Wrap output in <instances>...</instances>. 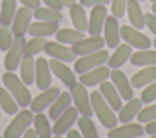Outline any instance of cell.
I'll return each instance as SVG.
<instances>
[{
	"mask_svg": "<svg viewBox=\"0 0 156 138\" xmlns=\"http://www.w3.org/2000/svg\"><path fill=\"white\" fill-rule=\"evenodd\" d=\"M69 93L72 96V100L76 105V109L82 116H88L91 117L94 115L91 104H90V95L88 94V90L84 84L80 82H74L69 87Z\"/></svg>",
	"mask_w": 156,
	"mask_h": 138,
	"instance_id": "4",
	"label": "cell"
},
{
	"mask_svg": "<svg viewBox=\"0 0 156 138\" xmlns=\"http://www.w3.org/2000/svg\"><path fill=\"white\" fill-rule=\"evenodd\" d=\"M60 95V89L57 87H49L45 90H41L34 99H32L29 106L30 110L35 114L43 112L45 109H48Z\"/></svg>",
	"mask_w": 156,
	"mask_h": 138,
	"instance_id": "9",
	"label": "cell"
},
{
	"mask_svg": "<svg viewBox=\"0 0 156 138\" xmlns=\"http://www.w3.org/2000/svg\"><path fill=\"white\" fill-rule=\"evenodd\" d=\"M107 17V9L105 5L94 6L90 11L88 21V33L90 35H100L104 31V24Z\"/></svg>",
	"mask_w": 156,
	"mask_h": 138,
	"instance_id": "13",
	"label": "cell"
},
{
	"mask_svg": "<svg viewBox=\"0 0 156 138\" xmlns=\"http://www.w3.org/2000/svg\"><path fill=\"white\" fill-rule=\"evenodd\" d=\"M127 13H128V20H129L132 27H134L136 29H143L145 27L144 13H143V10H141L138 0H128L127 1Z\"/></svg>",
	"mask_w": 156,
	"mask_h": 138,
	"instance_id": "25",
	"label": "cell"
},
{
	"mask_svg": "<svg viewBox=\"0 0 156 138\" xmlns=\"http://www.w3.org/2000/svg\"><path fill=\"white\" fill-rule=\"evenodd\" d=\"M0 117H1V112H0Z\"/></svg>",
	"mask_w": 156,
	"mask_h": 138,
	"instance_id": "56",
	"label": "cell"
},
{
	"mask_svg": "<svg viewBox=\"0 0 156 138\" xmlns=\"http://www.w3.org/2000/svg\"><path fill=\"white\" fill-rule=\"evenodd\" d=\"M104 39H105V44L110 49H116L119 45V40H121L119 24H118V20L112 15L106 17L104 24Z\"/></svg>",
	"mask_w": 156,
	"mask_h": 138,
	"instance_id": "15",
	"label": "cell"
},
{
	"mask_svg": "<svg viewBox=\"0 0 156 138\" xmlns=\"http://www.w3.org/2000/svg\"><path fill=\"white\" fill-rule=\"evenodd\" d=\"M55 38L58 43L61 44H74L78 40L85 38L84 32L77 31V29H71V28H60L56 33H55Z\"/></svg>",
	"mask_w": 156,
	"mask_h": 138,
	"instance_id": "31",
	"label": "cell"
},
{
	"mask_svg": "<svg viewBox=\"0 0 156 138\" xmlns=\"http://www.w3.org/2000/svg\"><path fill=\"white\" fill-rule=\"evenodd\" d=\"M111 0H79V4L84 7H94L98 5H107Z\"/></svg>",
	"mask_w": 156,
	"mask_h": 138,
	"instance_id": "42",
	"label": "cell"
},
{
	"mask_svg": "<svg viewBox=\"0 0 156 138\" xmlns=\"http://www.w3.org/2000/svg\"><path fill=\"white\" fill-rule=\"evenodd\" d=\"M0 138H2V137H0Z\"/></svg>",
	"mask_w": 156,
	"mask_h": 138,
	"instance_id": "57",
	"label": "cell"
},
{
	"mask_svg": "<svg viewBox=\"0 0 156 138\" xmlns=\"http://www.w3.org/2000/svg\"><path fill=\"white\" fill-rule=\"evenodd\" d=\"M52 138H62V136H55V137H52Z\"/></svg>",
	"mask_w": 156,
	"mask_h": 138,
	"instance_id": "52",
	"label": "cell"
},
{
	"mask_svg": "<svg viewBox=\"0 0 156 138\" xmlns=\"http://www.w3.org/2000/svg\"><path fill=\"white\" fill-rule=\"evenodd\" d=\"M17 0H1V17H2V23H11L15 13L17 11Z\"/></svg>",
	"mask_w": 156,
	"mask_h": 138,
	"instance_id": "37",
	"label": "cell"
},
{
	"mask_svg": "<svg viewBox=\"0 0 156 138\" xmlns=\"http://www.w3.org/2000/svg\"><path fill=\"white\" fill-rule=\"evenodd\" d=\"M1 23H2V17H1V12H0V26H1Z\"/></svg>",
	"mask_w": 156,
	"mask_h": 138,
	"instance_id": "51",
	"label": "cell"
},
{
	"mask_svg": "<svg viewBox=\"0 0 156 138\" xmlns=\"http://www.w3.org/2000/svg\"><path fill=\"white\" fill-rule=\"evenodd\" d=\"M58 23L46 22V21H35L29 24L27 33L32 37H49L54 35L58 31Z\"/></svg>",
	"mask_w": 156,
	"mask_h": 138,
	"instance_id": "24",
	"label": "cell"
},
{
	"mask_svg": "<svg viewBox=\"0 0 156 138\" xmlns=\"http://www.w3.org/2000/svg\"><path fill=\"white\" fill-rule=\"evenodd\" d=\"M49 67L51 70V72L66 85V87H71L74 82H76V76L72 72V70L63 62L56 59H51L49 61Z\"/></svg>",
	"mask_w": 156,
	"mask_h": 138,
	"instance_id": "19",
	"label": "cell"
},
{
	"mask_svg": "<svg viewBox=\"0 0 156 138\" xmlns=\"http://www.w3.org/2000/svg\"><path fill=\"white\" fill-rule=\"evenodd\" d=\"M136 120L139 123H147L156 120V104L141 107V110L136 115Z\"/></svg>",
	"mask_w": 156,
	"mask_h": 138,
	"instance_id": "38",
	"label": "cell"
},
{
	"mask_svg": "<svg viewBox=\"0 0 156 138\" xmlns=\"http://www.w3.org/2000/svg\"><path fill=\"white\" fill-rule=\"evenodd\" d=\"M21 79L26 85H32L35 78V60L30 55H23L20 64Z\"/></svg>",
	"mask_w": 156,
	"mask_h": 138,
	"instance_id": "27",
	"label": "cell"
},
{
	"mask_svg": "<svg viewBox=\"0 0 156 138\" xmlns=\"http://www.w3.org/2000/svg\"><path fill=\"white\" fill-rule=\"evenodd\" d=\"M40 1H43L48 7H51V9L58 10V11H61L63 9L62 0H40Z\"/></svg>",
	"mask_w": 156,
	"mask_h": 138,
	"instance_id": "43",
	"label": "cell"
},
{
	"mask_svg": "<svg viewBox=\"0 0 156 138\" xmlns=\"http://www.w3.org/2000/svg\"><path fill=\"white\" fill-rule=\"evenodd\" d=\"M140 99L143 104H151L154 100H156V81L147 84V87L141 92Z\"/></svg>",
	"mask_w": 156,
	"mask_h": 138,
	"instance_id": "39",
	"label": "cell"
},
{
	"mask_svg": "<svg viewBox=\"0 0 156 138\" xmlns=\"http://www.w3.org/2000/svg\"><path fill=\"white\" fill-rule=\"evenodd\" d=\"M133 54L132 46L127 43L124 44H119L116 50L113 51V54L108 57L107 60V66L110 68H119L121 66H123L130 57V55Z\"/></svg>",
	"mask_w": 156,
	"mask_h": 138,
	"instance_id": "22",
	"label": "cell"
},
{
	"mask_svg": "<svg viewBox=\"0 0 156 138\" xmlns=\"http://www.w3.org/2000/svg\"><path fill=\"white\" fill-rule=\"evenodd\" d=\"M119 33H121V38L132 48L144 50L151 46V40L149 39V37H146L144 33H141L139 29L132 26L123 24L122 27H119Z\"/></svg>",
	"mask_w": 156,
	"mask_h": 138,
	"instance_id": "7",
	"label": "cell"
},
{
	"mask_svg": "<svg viewBox=\"0 0 156 138\" xmlns=\"http://www.w3.org/2000/svg\"><path fill=\"white\" fill-rule=\"evenodd\" d=\"M0 109L7 115H16L18 112V104L6 88L0 87Z\"/></svg>",
	"mask_w": 156,
	"mask_h": 138,
	"instance_id": "33",
	"label": "cell"
},
{
	"mask_svg": "<svg viewBox=\"0 0 156 138\" xmlns=\"http://www.w3.org/2000/svg\"><path fill=\"white\" fill-rule=\"evenodd\" d=\"M32 17H33V12H32V9L29 7L22 6L16 11L15 17L12 20V24H11L15 37H24L30 24Z\"/></svg>",
	"mask_w": 156,
	"mask_h": 138,
	"instance_id": "12",
	"label": "cell"
},
{
	"mask_svg": "<svg viewBox=\"0 0 156 138\" xmlns=\"http://www.w3.org/2000/svg\"><path fill=\"white\" fill-rule=\"evenodd\" d=\"M34 82L37 88L40 90H45L51 85V70L49 67V62L45 57H39L35 60V78Z\"/></svg>",
	"mask_w": 156,
	"mask_h": 138,
	"instance_id": "16",
	"label": "cell"
},
{
	"mask_svg": "<svg viewBox=\"0 0 156 138\" xmlns=\"http://www.w3.org/2000/svg\"><path fill=\"white\" fill-rule=\"evenodd\" d=\"M144 131H145L146 134H150V136L156 134V120H154L151 122H147L145 128H144Z\"/></svg>",
	"mask_w": 156,
	"mask_h": 138,
	"instance_id": "45",
	"label": "cell"
},
{
	"mask_svg": "<svg viewBox=\"0 0 156 138\" xmlns=\"http://www.w3.org/2000/svg\"><path fill=\"white\" fill-rule=\"evenodd\" d=\"M144 20H145V26L149 28V31L156 35V16L151 12L144 13Z\"/></svg>",
	"mask_w": 156,
	"mask_h": 138,
	"instance_id": "41",
	"label": "cell"
},
{
	"mask_svg": "<svg viewBox=\"0 0 156 138\" xmlns=\"http://www.w3.org/2000/svg\"><path fill=\"white\" fill-rule=\"evenodd\" d=\"M76 2H77V0H62L63 6H66V7H69V6H72L73 4H76Z\"/></svg>",
	"mask_w": 156,
	"mask_h": 138,
	"instance_id": "48",
	"label": "cell"
},
{
	"mask_svg": "<svg viewBox=\"0 0 156 138\" xmlns=\"http://www.w3.org/2000/svg\"><path fill=\"white\" fill-rule=\"evenodd\" d=\"M89 95H90V104H91L93 112L98 117L100 123L108 129L116 127L118 122L117 116L115 115V111L111 109V106L102 98L101 93L98 90H93Z\"/></svg>",
	"mask_w": 156,
	"mask_h": 138,
	"instance_id": "2",
	"label": "cell"
},
{
	"mask_svg": "<svg viewBox=\"0 0 156 138\" xmlns=\"http://www.w3.org/2000/svg\"><path fill=\"white\" fill-rule=\"evenodd\" d=\"M33 111L23 109L22 111L17 112L13 120L10 122V125L5 128L2 138H20L23 136V133L29 128V126L33 123Z\"/></svg>",
	"mask_w": 156,
	"mask_h": 138,
	"instance_id": "3",
	"label": "cell"
},
{
	"mask_svg": "<svg viewBox=\"0 0 156 138\" xmlns=\"http://www.w3.org/2000/svg\"><path fill=\"white\" fill-rule=\"evenodd\" d=\"M33 17L38 21H46V22H56L60 23L63 20V15L61 11L51 9V7H37L33 11Z\"/></svg>",
	"mask_w": 156,
	"mask_h": 138,
	"instance_id": "30",
	"label": "cell"
},
{
	"mask_svg": "<svg viewBox=\"0 0 156 138\" xmlns=\"http://www.w3.org/2000/svg\"><path fill=\"white\" fill-rule=\"evenodd\" d=\"M128 0H111V12L116 18H122L127 11Z\"/></svg>",
	"mask_w": 156,
	"mask_h": 138,
	"instance_id": "40",
	"label": "cell"
},
{
	"mask_svg": "<svg viewBox=\"0 0 156 138\" xmlns=\"http://www.w3.org/2000/svg\"><path fill=\"white\" fill-rule=\"evenodd\" d=\"M2 83L21 107L29 106L32 101V94L28 87L23 83V81L17 74H15L11 71H6L2 74Z\"/></svg>",
	"mask_w": 156,
	"mask_h": 138,
	"instance_id": "1",
	"label": "cell"
},
{
	"mask_svg": "<svg viewBox=\"0 0 156 138\" xmlns=\"http://www.w3.org/2000/svg\"><path fill=\"white\" fill-rule=\"evenodd\" d=\"M105 46V39L100 35H90L88 38H83L78 40L77 43L72 44V50L78 56H83L87 54H91L94 51H98Z\"/></svg>",
	"mask_w": 156,
	"mask_h": 138,
	"instance_id": "11",
	"label": "cell"
},
{
	"mask_svg": "<svg viewBox=\"0 0 156 138\" xmlns=\"http://www.w3.org/2000/svg\"><path fill=\"white\" fill-rule=\"evenodd\" d=\"M69 16H71V21L74 29L84 33L88 31V18H87L84 6L77 2L73 4L72 6H69Z\"/></svg>",
	"mask_w": 156,
	"mask_h": 138,
	"instance_id": "26",
	"label": "cell"
},
{
	"mask_svg": "<svg viewBox=\"0 0 156 138\" xmlns=\"http://www.w3.org/2000/svg\"><path fill=\"white\" fill-rule=\"evenodd\" d=\"M110 78L112 81V84L115 85V88L119 93L122 100L128 101V100L134 98L133 87H132L130 81L127 78L124 72H122L119 68H112V71L110 72Z\"/></svg>",
	"mask_w": 156,
	"mask_h": 138,
	"instance_id": "8",
	"label": "cell"
},
{
	"mask_svg": "<svg viewBox=\"0 0 156 138\" xmlns=\"http://www.w3.org/2000/svg\"><path fill=\"white\" fill-rule=\"evenodd\" d=\"M138 1H144V0H138Z\"/></svg>",
	"mask_w": 156,
	"mask_h": 138,
	"instance_id": "55",
	"label": "cell"
},
{
	"mask_svg": "<svg viewBox=\"0 0 156 138\" xmlns=\"http://www.w3.org/2000/svg\"><path fill=\"white\" fill-rule=\"evenodd\" d=\"M110 57V54L107 50L100 49L98 51H94L91 54H87L83 55L82 57H79L76 62H74V71L78 74H82L84 72H88L95 67H99L101 65H104L105 62H107Z\"/></svg>",
	"mask_w": 156,
	"mask_h": 138,
	"instance_id": "5",
	"label": "cell"
},
{
	"mask_svg": "<svg viewBox=\"0 0 156 138\" xmlns=\"http://www.w3.org/2000/svg\"><path fill=\"white\" fill-rule=\"evenodd\" d=\"M151 10H152V13L156 16V1L152 2V5H151Z\"/></svg>",
	"mask_w": 156,
	"mask_h": 138,
	"instance_id": "49",
	"label": "cell"
},
{
	"mask_svg": "<svg viewBox=\"0 0 156 138\" xmlns=\"http://www.w3.org/2000/svg\"><path fill=\"white\" fill-rule=\"evenodd\" d=\"M99 92L101 93L102 98L106 100V103L111 106V109L113 111L121 110V107L123 106L122 98H121L119 93L117 92V89L115 88V85L112 84V82H107V81L101 82L99 85Z\"/></svg>",
	"mask_w": 156,
	"mask_h": 138,
	"instance_id": "20",
	"label": "cell"
},
{
	"mask_svg": "<svg viewBox=\"0 0 156 138\" xmlns=\"http://www.w3.org/2000/svg\"><path fill=\"white\" fill-rule=\"evenodd\" d=\"M33 125L38 138H51L52 128L50 127L49 120L44 114L38 112L33 118Z\"/></svg>",
	"mask_w": 156,
	"mask_h": 138,
	"instance_id": "32",
	"label": "cell"
},
{
	"mask_svg": "<svg viewBox=\"0 0 156 138\" xmlns=\"http://www.w3.org/2000/svg\"><path fill=\"white\" fill-rule=\"evenodd\" d=\"M24 45H26L24 37H15L13 38V42L4 59V66H5L6 71L13 72L18 68L21 60L24 55Z\"/></svg>",
	"mask_w": 156,
	"mask_h": 138,
	"instance_id": "6",
	"label": "cell"
},
{
	"mask_svg": "<svg viewBox=\"0 0 156 138\" xmlns=\"http://www.w3.org/2000/svg\"><path fill=\"white\" fill-rule=\"evenodd\" d=\"M150 138H156V134H154V136H151Z\"/></svg>",
	"mask_w": 156,
	"mask_h": 138,
	"instance_id": "53",
	"label": "cell"
},
{
	"mask_svg": "<svg viewBox=\"0 0 156 138\" xmlns=\"http://www.w3.org/2000/svg\"><path fill=\"white\" fill-rule=\"evenodd\" d=\"M150 1H152V2H155V1H156V0H150Z\"/></svg>",
	"mask_w": 156,
	"mask_h": 138,
	"instance_id": "54",
	"label": "cell"
},
{
	"mask_svg": "<svg viewBox=\"0 0 156 138\" xmlns=\"http://www.w3.org/2000/svg\"><path fill=\"white\" fill-rule=\"evenodd\" d=\"M13 31L11 23H1L0 26V51H7L13 42Z\"/></svg>",
	"mask_w": 156,
	"mask_h": 138,
	"instance_id": "36",
	"label": "cell"
},
{
	"mask_svg": "<svg viewBox=\"0 0 156 138\" xmlns=\"http://www.w3.org/2000/svg\"><path fill=\"white\" fill-rule=\"evenodd\" d=\"M141 107H143L141 99L140 98H133V99L128 100L126 105H123L121 107V110L118 111L117 120L121 123H129L136 117V115L139 114Z\"/></svg>",
	"mask_w": 156,
	"mask_h": 138,
	"instance_id": "21",
	"label": "cell"
},
{
	"mask_svg": "<svg viewBox=\"0 0 156 138\" xmlns=\"http://www.w3.org/2000/svg\"><path fill=\"white\" fill-rule=\"evenodd\" d=\"M22 137H23V138H38V136H37L34 128H28V129L23 133Z\"/></svg>",
	"mask_w": 156,
	"mask_h": 138,
	"instance_id": "46",
	"label": "cell"
},
{
	"mask_svg": "<svg viewBox=\"0 0 156 138\" xmlns=\"http://www.w3.org/2000/svg\"><path fill=\"white\" fill-rule=\"evenodd\" d=\"M23 6H26V7H29V9H32V10H34V9H37V7H39L40 6V0H18Z\"/></svg>",
	"mask_w": 156,
	"mask_h": 138,
	"instance_id": "44",
	"label": "cell"
},
{
	"mask_svg": "<svg viewBox=\"0 0 156 138\" xmlns=\"http://www.w3.org/2000/svg\"><path fill=\"white\" fill-rule=\"evenodd\" d=\"M78 127L80 129V134L83 138H99L96 126L94 121L88 116H80L77 118Z\"/></svg>",
	"mask_w": 156,
	"mask_h": 138,
	"instance_id": "34",
	"label": "cell"
},
{
	"mask_svg": "<svg viewBox=\"0 0 156 138\" xmlns=\"http://www.w3.org/2000/svg\"><path fill=\"white\" fill-rule=\"evenodd\" d=\"M133 66H156V50H138L133 53L129 57Z\"/></svg>",
	"mask_w": 156,
	"mask_h": 138,
	"instance_id": "29",
	"label": "cell"
},
{
	"mask_svg": "<svg viewBox=\"0 0 156 138\" xmlns=\"http://www.w3.org/2000/svg\"><path fill=\"white\" fill-rule=\"evenodd\" d=\"M145 131L144 127L139 123H123L119 127H113L108 131L107 137L108 138H139L144 136Z\"/></svg>",
	"mask_w": 156,
	"mask_h": 138,
	"instance_id": "17",
	"label": "cell"
},
{
	"mask_svg": "<svg viewBox=\"0 0 156 138\" xmlns=\"http://www.w3.org/2000/svg\"><path fill=\"white\" fill-rule=\"evenodd\" d=\"M133 88H143L156 81V66H146L145 68L135 72L129 79Z\"/></svg>",
	"mask_w": 156,
	"mask_h": 138,
	"instance_id": "23",
	"label": "cell"
},
{
	"mask_svg": "<svg viewBox=\"0 0 156 138\" xmlns=\"http://www.w3.org/2000/svg\"><path fill=\"white\" fill-rule=\"evenodd\" d=\"M152 44H154V46H155V48H156V38H155V39H154V42H152Z\"/></svg>",
	"mask_w": 156,
	"mask_h": 138,
	"instance_id": "50",
	"label": "cell"
},
{
	"mask_svg": "<svg viewBox=\"0 0 156 138\" xmlns=\"http://www.w3.org/2000/svg\"><path fill=\"white\" fill-rule=\"evenodd\" d=\"M67 138H83L82 137V134L77 131V129H69L68 132H67Z\"/></svg>",
	"mask_w": 156,
	"mask_h": 138,
	"instance_id": "47",
	"label": "cell"
},
{
	"mask_svg": "<svg viewBox=\"0 0 156 138\" xmlns=\"http://www.w3.org/2000/svg\"><path fill=\"white\" fill-rule=\"evenodd\" d=\"M44 51L50 57L63 61V62L74 61V59L77 57V55L72 50V48L66 46L65 44H61L58 42H48L46 45H45Z\"/></svg>",
	"mask_w": 156,
	"mask_h": 138,
	"instance_id": "14",
	"label": "cell"
},
{
	"mask_svg": "<svg viewBox=\"0 0 156 138\" xmlns=\"http://www.w3.org/2000/svg\"><path fill=\"white\" fill-rule=\"evenodd\" d=\"M71 103H72L71 93H68V92L60 93V95L57 96V99L50 105V109H49V118H51V120L55 121L65 110H67L71 106Z\"/></svg>",
	"mask_w": 156,
	"mask_h": 138,
	"instance_id": "28",
	"label": "cell"
},
{
	"mask_svg": "<svg viewBox=\"0 0 156 138\" xmlns=\"http://www.w3.org/2000/svg\"><path fill=\"white\" fill-rule=\"evenodd\" d=\"M48 39L45 37H33L29 42H26L24 45V55L34 56L41 51H44Z\"/></svg>",
	"mask_w": 156,
	"mask_h": 138,
	"instance_id": "35",
	"label": "cell"
},
{
	"mask_svg": "<svg viewBox=\"0 0 156 138\" xmlns=\"http://www.w3.org/2000/svg\"><path fill=\"white\" fill-rule=\"evenodd\" d=\"M77 118H78V110L76 109V106H69L55 120V125L52 126V134L55 136L66 134L72 128Z\"/></svg>",
	"mask_w": 156,
	"mask_h": 138,
	"instance_id": "10",
	"label": "cell"
},
{
	"mask_svg": "<svg viewBox=\"0 0 156 138\" xmlns=\"http://www.w3.org/2000/svg\"><path fill=\"white\" fill-rule=\"evenodd\" d=\"M110 67L107 66H99L95 67L88 72H84L79 76V82L82 84H84L85 87H94L100 84L104 81H107V78L110 77Z\"/></svg>",
	"mask_w": 156,
	"mask_h": 138,
	"instance_id": "18",
	"label": "cell"
}]
</instances>
